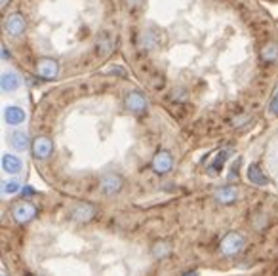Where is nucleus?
<instances>
[{"label":"nucleus","instance_id":"nucleus-1","mask_svg":"<svg viewBox=\"0 0 278 276\" xmlns=\"http://www.w3.org/2000/svg\"><path fill=\"white\" fill-rule=\"evenodd\" d=\"M244 246H246V238H244L240 233H236V231H231V233H227L223 238H221V244H219V250L223 255L227 257H233L236 253H240L244 250Z\"/></svg>","mask_w":278,"mask_h":276},{"label":"nucleus","instance_id":"nucleus-2","mask_svg":"<svg viewBox=\"0 0 278 276\" xmlns=\"http://www.w3.org/2000/svg\"><path fill=\"white\" fill-rule=\"evenodd\" d=\"M97 214V208L94 204H90V202H80L77 206L71 210V221H75V223H90Z\"/></svg>","mask_w":278,"mask_h":276},{"label":"nucleus","instance_id":"nucleus-3","mask_svg":"<svg viewBox=\"0 0 278 276\" xmlns=\"http://www.w3.org/2000/svg\"><path fill=\"white\" fill-rule=\"evenodd\" d=\"M12 217L18 225H27L31 223L36 217V208L31 202H19L12 208Z\"/></svg>","mask_w":278,"mask_h":276},{"label":"nucleus","instance_id":"nucleus-4","mask_svg":"<svg viewBox=\"0 0 278 276\" xmlns=\"http://www.w3.org/2000/svg\"><path fill=\"white\" fill-rule=\"evenodd\" d=\"M122 181L120 175H116V173H107L101 177V181H99V190L103 192L105 196H114V194H118L122 190Z\"/></svg>","mask_w":278,"mask_h":276},{"label":"nucleus","instance_id":"nucleus-5","mask_svg":"<svg viewBox=\"0 0 278 276\" xmlns=\"http://www.w3.org/2000/svg\"><path fill=\"white\" fill-rule=\"evenodd\" d=\"M172 166H174V158H172V155L168 151H158L157 155L153 156V162H151L153 172L158 173V175L168 173L172 170Z\"/></svg>","mask_w":278,"mask_h":276},{"label":"nucleus","instance_id":"nucleus-6","mask_svg":"<svg viewBox=\"0 0 278 276\" xmlns=\"http://www.w3.org/2000/svg\"><path fill=\"white\" fill-rule=\"evenodd\" d=\"M36 73L44 80H53V78L57 77V73H59V65H57V61L50 59V57H44V59L36 63Z\"/></svg>","mask_w":278,"mask_h":276},{"label":"nucleus","instance_id":"nucleus-7","mask_svg":"<svg viewBox=\"0 0 278 276\" xmlns=\"http://www.w3.org/2000/svg\"><path fill=\"white\" fill-rule=\"evenodd\" d=\"M53 153V143L48 137H36L33 141V156L36 160H46Z\"/></svg>","mask_w":278,"mask_h":276},{"label":"nucleus","instance_id":"nucleus-8","mask_svg":"<svg viewBox=\"0 0 278 276\" xmlns=\"http://www.w3.org/2000/svg\"><path fill=\"white\" fill-rule=\"evenodd\" d=\"M124 103H126V107H128L131 112H137V114L143 111H147V99L139 94V92H131V94L126 95Z\"/></svg>","mask_w":278,"mask_h":276},{"label":"nucleus","instance_id":"nucleus-9","mask_svg":"<svg viewBox=\"0 0 278 276\" xmlns=\"http://www.w3.org/2000/svg\"><path fill=\"white\" fill-rule=\"evenodd\" d=\"M27 118V114L23 109H19V107H16V105H10V107H6L4 109V120H6V124H10V126H19V124H23Z\"/></svg>","mask_w":278,"mask_h":276},{"label":"nucleus","instance_id":"nucleus-10","mask_svg":"<svg viewBox=\"0 0 278 276\" xmlns=\"http://www.w3.org/2000/svg\"><path fill=\"white\" fill-rule=\"evenodd\" d=\"M214 198L218 200L219 204H233V202L238 200V189L231 187V185L229 187H221V189L214 192Z\"/></svg>","mask_w":278,"mask_h":276},{"label":"nucleus","instance_id":"nucleus-11","mask_svg":"<svg viewBox=\"0 0 278 276\" xmlns=\"http://www.w3.org/2000/svg\"><path fill=\"white\" fill-rule=\"evenodd\" d=\"M248 179H250V183L257 185V187H265V185L269 183V177L263 173L259 164H255V162L248 166Z\"/></svg>","mask_w":278,"mask_h":276},{"label":"nucleus","instance_id":"nucleus-12","mask_svg":"<svg viewBox=\"0 0 278 276\" xmlns=\"http://www.w3.org/2000/svg\"><path fill=\"white\" fill-rule=\"evenodd\" d=\"M21 84L19 77L14 73V71H6L2 73V80H0V86H2V92H16Z\"/></svg>","mask_w":278,"mask_h":276},{"label":"nucleus","instance_id":"nucleus-13","mask_svg":"<svg viewBox=\"0 0 278 276\" xmlns=\"http://www.w3.org/2000/svg\"><path fill=\"white\" fill-rule=\"evenodd\" d=\"M6 31L12 36L23 35V31H25V19L21 18V16H18V14L8 18V21H6Z\"/></svg>","mask_w":278,"mask_h":276},{"label":"nucleus","instance_id":"nucleus-14","mask_svg":"<svg viewBox=\"0 0 278 276\" xmlns=\"http://www.w3.org/2000/svg\"><path fill=\"white\" fill-rule=\"evenodd\" d=\"M2 170L6 173H19L21 172V160L16 155H4L2 156Z\"/></svg>","mask_w":278,"mask_h":276},{"label":"nucleus","instance_id":"nucleus-15","mask_svg":"<svg viewBox=\"0 0 278 276\" xmlns=\"http://www.w3.org/2000/svg\"><path fill=\"white\" fill-rule=\"evenodd\" d=\"M172 253V244L168 240H158L153 244V248H151V255L155 259H164L168 257Z\"/></svg>","mask_w":278,"mask_h":276},{"label":"nucleus","instance_id":"nucleus-16","mask_svg":"<svg viewBox=\"0 0 278 276\" xmlns=\"http://www.w3.org/2000/svg\"><path fill=\"white\" fill-rule=\"evenodd\" d=\"M10 141H12V147L16 149V151H27L29 149V135H27L25 131H21V129L14 131Z\"/></svg>","mask_w":278,"mask_h":276},{"label":"nucleus","instance_id":"nucleus-17","mask_svg":"<svg viewBox=\"0 0 278 276\" xmlns=\"http://www.w3.org/2000/svg\"><path fill=\"white\" fill-rule=\"evenodd\" d=\"M229 155H231V151H229V149H223V151H221V153L216 156V160H214V162L208 166V173H210V175H216V173L221 172V168H223L225 160L229 158Z\"/></svg>","mask_w":278,"mask_h":276},{"label":"nucleus","instance_id":"nucleus-18","mask_svg":"<svg viewBox=\"0 0 278 276\" xmlns=\"http://www.w3.org/2000/svg\"><path fill=\"white\" fill-rule=\"evenodd\" d=\"M261 57H263V61H267V63H274L278 59V48L274 44H267L263 48V52H261Z\"/></svg>","mask_w":278,"mask_h":276},{"label":"nucleus","instance_id":"nucleus-19","mask_svg":"<svg viewBox=\"0 0 278 276\" xmlns=\"http://www.w3.org/2000/svg\"><path fill=\"white\" fill-rule=\"evenodd\" d=\"M21 183L18 179H8V181L2 183V194H16V192H21Z\"/></svg>","mask_w":278,"mask_h":276},{"label":"nucleus","instance_id":"nucleus-20","mask_svg":"<svg viewBox=\"0 0 278 276\" xmlns=\"http://www.w3.org/2000/svg\"><path fill=\"white\" fill-rule=\"evenodd\" d=\"M111 48H113V42H111V38H109V36H103V38L97 42V50H101L103 55L111 52Z\"/></svg>","mask_w":278,"mask_h":276},{"label":"nucleus","instance_id":"nucleus-21","mask_svg":"<svg viewBox=\"0 0 278 276\" xmlns=\"http://www.w3.org/2000/svg\"><path fill=\"white\" fill-rule=\"evenodd\" d=\"M19 194H21V198H31L33 194H36V190L33 189L31 185H25V187L21 189V192H19Z\"/></svg>","mask_w":278,"mask_h":276},{"label":"nucleus","instance_id":"nucleus-22","mask_svg":"<svg viewBox=\"0 0 278 276\" xmlns=\"http://www.w3.org/2000/svg\"><path fill=\"white\" fill-rule=\"evenodd\" d=\"M270 111H272V114H276L278 116V94L272 97V101H270Z\"/></svg>","mask_w":278,"mask_h":276},{"label":"nucleus","instance_id":"nucleus-23","mask_svg":"<svg viewBox=\"0 0 278 276\" xmlns=\"http://www.w3.org/2000/svg\"><path fill=\"white\" fill-rule=\"evenodd\" d=\"M181 276H200L198 270H187V272H183Z\"/></svg>","mask_w":278,"mask_h":276},{"label":"nucleus","instance_id":"nucleus-24","mask_svg":"<svg viewBox=\"0 0 278 276\" xmlns=\"http://www.w3.org/2000/svg\"><path fill=\"white\" fill-rule=\"evenodd\" d=\"M246 122V116H240V118H235V124H244Z\"/></svg>","mask_w":278,"mask_h":276}]
</instances>
